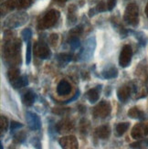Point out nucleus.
<instances>
[{
  "mask_svg": "<svg viewBox=\"0 0 148 149\" xmlns=\"http://www.w3.org/2000/svg\"><path fill=\"white\" fill-rule=\"evenodd\" d=\"M70 91H72V86H70V84L65 80H61L57 86V93L60 96L68 95L70 93Z\"/></svg>",
  "mask_w": 148,
  "mask_h": 149,
  "instance_id": "4468645a",
  "label": "nucleus"
},
{
  "mask_svg": "<svg viewBox=\"0 0 148 149\" xmlns=\"http://www.w3.org/2000/svg\"><path fill=\"white\" fill-rule=\"evenodd\" d=\"M146 144H147V145H148V141H147V142H146Z\"/></svg>",
  "mask_w": 148,
  "mask_h": 149,
  "instance_id": "473e14b6",
  "label": "nucleus"
},
{
  "mask_svg": "<svg viewBox=\"0 0 148 149\" xmlns=\"http://www.w3.org/2000/svg\"><path fill=\"white\" fill-rule=\"evenodd\" d=\"M131 87L127 86V85H124V86H121L118 90H117V97L118 99L123 102H125L128 99H129V97L131 95Z\"/></svg>",
  "mask_w": 148,
  "mask_h": 149,
  "instance_id": "ddd939ff",
  "label": "nucleus"
},
{
  "mask_svg": "<svg viewBox=\"0 0 148 149\" xmlns=\"http://www.w3.org/2000/svg\"><path fill=\"white\" fill-rule=\"evenodd\" d=\"M96 134L101 139H107L111 134V128L109 125H102L96 129Z\"/></svg>",
  "mask_w": 148,
  "mask_h": 149,
  "instance_id": "dca6fc26",
  "label": "nucleus"
},
{
  "mask_svg": "<svg viewBox=\"0 0 148 149\" xmlns=\"http://www.w3.org/2000/svg\"><path fill=\"white\" fill-rule=\"evenodd\" d=\"M101 76L105 80H111L117 78L118 76V70L113 64H109L104 67V69L101 70Z\"/></svg>",
  "mask_w": 148,
  "mask_h": 149,
  "instance_id": "9d476101",
  "label": "nucleus"
},
{
  "mask_svg": "<svg viewBox=\"0 0 148 149\" xmlns=\"http://www.w3.org/2000/svg\"><path fill=\"white\" fill-rule=\"evenodd\" d=\"M32 43L31 41L27 42V50H26V64L29 65L32 58Z\"/></svg>",
  "mask_w": 148,
  "mask_h": 149,
  "instance_id": "b1692460",
  "label": "nucleus"
},
{
  "mask_svg": "<svg viewBox=\"0 0 148 149\" xmlns=\"http://www.w3.org/2000/svg\"><path fill=\"white\" fill-rule=\"evenodd\" d=\"M60 18V12L58 10L52 9L49 11L41 20V25L43 28H50L57 23L58 19Z\"/></svg>",
  "mask_w": 148,
  "mask_h": 149,
  "instance_id": "423d86ee",
  "label": "nucleus"
},
{
  "mask_svg": "<svg viewBox=\"0 0 148 149\" xmlns=\"http://www.w3.org/2000/svg\"><path fill=\"white\" fill-rule=\"evenodd\" d=\"M124 21L130 26L136 27L139 23V8L135 3H131L126 6L124 16Z\"/></svg>",
  "mask_w": 148,
  "mask_h": 149,
  "instance_id": "f03ea898",
  "label": "nucleus"
},
{
  "mask_svg": "<svg viewBox=\"0 0 148 149\" xmlns=\"http://www.w3.org/2000/svg\"><path fill=\"white\" fill-rule=\"evenodd\" d=\"M22 127H23V125L20 124V123L16 122V121H12L10 123V133H11V134H15L16 131L19 130V129L22 128Z\"/></svg>",
  "mask_w": 148,
  "mask_h": 149,
  "instance_id": "a878e982",
  "label": "nucleus"
},
{
  "mask_svg": "<svg viewBox=\"0 0 148 149\" xmlns=\"http://www.w3.org/2000/svg\"><path fill=\"white\" fill-rule=\"evenodd\" d=\"M21 37L25 42L30 41L32 38V30L30 29H25L21 31Z\"/></svg>",
  "mask_w": 148,
  "mask_h": 149,
  "instance_id": "393cba45",
  "label": "nucleus"
},
{
  "mask_svg": "<svg viewBox=\"0 0 148 149\" xmlns=\"http://www.w3.org/2000/svg\"><path fill=\"white\" fill-rule=\"evenodd\" d=\"M31 0H17V6L20 8H27L31 5Z\"/></svg>",
  "mask_w": 148,
  "mask_h": 149,
  "instance_id": "bb28decb",
  "label": "nucleus"
},
{
  "mask_svg": "<svg viewBox=\"0 0 148 149\" xmlns=\"http://www.w3.org/2000/svg\"><path fill=\"white\" fill-rule=\"evenodd\" d=\"M72 55L69 53H60L57 55V61L58 63H59L60 66H66L67 64L72 61Z\"/></svg>",
  "mask_w": 148,
  "mask_h": 149,
  "instance_id": "aec40b11",
  "label": "nucleus"
},
{
  "mask_svg": "<svg viewBox=\"0 0 148 149\" xmlns=\"http://www.w3.org/2000/svg\"><path fill=\"white\" fill-rule=\"evenodd\" d=\"M35 54L42 60L49 59L51 56V51L49 46L45 43H38L36 45L35 48Z\"/></svg>",
  "mask_w": 148,
  "mask_h": 149,
  "instance_id": "1a4fd4ad",
  "label": "nucleus"
},
{
  "mask_svg": "<svg viewBox=\"0 0 148 149\" xmlns=\"http://www.w3.org/2000/svg\"><path fill=\"white\" fill-rule=\"evenodd\" d=\"M69 47L72 50H76L77 49H79L81 47V40L78 38V36H72L69 40Z\"/></svg>",
  "mask_w": 148,
  "mask_h": 149,
  "instance_id": "4be33fe9",
  "label": "nucleus"
},
{
  "mask_svg": "<svg viewBox=\"0 0 148 149\" xmlns=\"http://www.w3.org/2000/svg\"><path fill=\"white\" fill-rule=\"evenodd\" d=\"M60 1H62V2H65V1H67V0H60Z\"/></svg>",
  "mask_w": 148,
  "mask_h": 149,
  "instance_id": "2f4dec72",
  "label": "nucleus"
},
{
  "mask_svg": "<svg viewBox=\"0 0 148 149\" xmlns=\"http://www.w3.org/2000/svg\"><path fill=\"white\" fill-rule=\"evenodd\" d=\"M133 57V49L130 45H124L119 57V65L122 68H127L130 65Z\"/></svg>",
  "mask_w": 148,
  "mask_h": 149,
  "instance_id": "20e7f679",
  "label": "nucleus"
},
{
  "mask_svg": "<svg viewBox=\"0 0 148 149\" xmlns=\"http://www.w3.org/2000/svg\"><path fill=\"white\" fill-rule=\"evenodd\" d=\"M145 15H146V17H148V3H147V5H146V6H145Z\"/></svg>",
  "mask_w": 148,
  "mask_h": 149,
  "instance_id": "7c9ffc66",
  "label": "nucleus"
},
{
  "mask_svg": "<svg viewBox=\"0 0 148 149\" xmlns=\"http://www.w3.org/2000/svg\"><path fill=\"white\" fill-rule=\"evenodd\" d=\"M11 84L15 89H18V88H22V87L27 86L28 84V77L26 75H20L17 79H16L14 81H12Z\"/></svg>",
  "mask_w": 148,
  "mask_h": 149,
  "instance_id": "a211bd4d",
  "label": "nucleus"
},
{
  "mask_svg": "<svg viewBox=\"0 0 148 149\" xmlns=\"http://www.w3.org/2000/svg\"><path fill=\"white\" fill-rule=\"evenodd\" d=\"M96 45H97V43H96L95 37L92 36L87 38L84 43V46L81 49L80 53V60L81 61H89L92 60L96 49Z\"/></svg>",
  "mask_w": 148,
  "mask_h": 149,
  "instance_id": "f257e3e1",
  "label": "nucleus"
},
{
  "mask_svg": "<svg viewBox=\"0 0 148 149\" xmlns=\"http://www.w3.org/2000/svg\"><path fill=\"white\" fill-rule=\"evenodd\" d=\"M115 5H116V0H107V8L109 11H112Z\"/></svg>",
  "mask_w": 148,
  "mask_h": 149,
  "instance_id": "c756f323",
  "label": "nucleus"
},
{
  "mask_svg": "<svg viewBox=\"0 0 148 149\" xmlns=\"http://www.w3.org/2000/svg\"><path fill=\"white\" fill-rule=\"evenodd\" d=\"M101 91V85H98L92 89H90L86 93V98L91 103H95L96 102H98L100 98Z\"/></svg>",
  "mask_w": 148,
  "mask_h": 149,
  "instance_id": "9b49d317",
  "label": "nucleus"
},
{
  "mask_svg": "<svg viewBox=\"0 0 148 149\" xmlns=\"http://www.w3.org/2000/svg\"><path fill=\"white\" fill-rule=\"evenodd\" d=\"M80 95H81V92H80V90L78 89V90H77V92H76V93L74 94V96L72 97V98H70V99H69L68 101H66V102H65V103H66V104H67V103H70V102H73L74 101H76L77 99H78V98H79V97H80Z\"/></svg>",
  "mask_w": 148,
  "mask_h": 149,
  "instance_id": "c85d7f7f",
  "label": "nucleus"
},
{
  "mask_svg": "<svg viewBox=\"0 0 148 149\" xmlns=\"http://www.w3.org/2000/svg\"><path fill=\"white\" fill-rule=\"evenodd\" d=\"M148 134V125L146 124H137L133 126L131 135L134 139H141Z\"/></svg>",
  "mask_w": 148,
  "mask_h": 149,
  "instance_id": "6e6552de",
  "label": "nucleus"
},
{
  "mask_svg": "<svg viewBox=\"0 0 148 149\" xmlns=\"http://www.w3.org/2000/svg\"><path fill=\"white\" fill-rule=\"evenodd\" d=\"M111 113V105L110 103L102 101L100 104H98L95 107L94 110V115L96 117H100V118H105L110 114Z\"/></svg>",
  "mask_w": 148,
  "mask_h": 149,
  "instance_id": "0eeeda50",
  "label": "nucleus"
},
{
  "mask_svg": "<svg viewBox=\"0 0 148 149\" xmlns=\"http://www.w3.org/2000/svg\"><path fill=\"white\" fill-rule=\"evenodd\" d=\"M106 10H108V8H107V4H105L104 1H101L99 2L96 6L93 8V9H91L89 12V16L90 17H92L96 14H98V13H102V12H105Z\"/></svg>",
  "mask_w": 148,
  "mask_h": 149,
  "instance_id": "6ab92c4d",
  "label": "nucleus"
},
{
  "mask_svg": "<svg viewBox=\"0 0 148 149\" xmlns=\"http://www.w3.org/2000/svg\"><path fill=\"white\" fill-rule=\"evenodd\" d=\"M60 145L62 148H77L78 142L74 136H65L60 140Z\"/></svg>",
  "mask_w": 148,
  "mask_h": 149,
  "instance_id": "f8f14e48",
  "label": "nucleus"
},
{
  "mask_svg": "<svg viewBox=\"0 0 148 149\" xmlns=\"http://www.w3.org/2000/svg\"><path fill=\"white\" fill-rule=\"evenodd\" d=\"M26 121H27L28 126L32 131H38L41 128V121L40 116L37 113L32 112L26 113Z\"/></svg>",
  "mask_w": 148,
  "mask_h": 149,
  "instance_id": "39448f33",
  "label": "nucleus"
},
{
  "mask_svg": "<svg viewBox=\"0 0 148 149\" xmlns=\"http://www.w3.org/2000/svg\"><path fill=\"white\" fill-rule=\"evenodd\" d=\"M8 118L5 117V116H1V131L2 132H6L8 130Z\"/></svg>",
  "mask_w": 148,
  "mask_h": 149,
  "instance_id": "cd10ccee",
  "label": "nucleus"
},
{
  "mask_svg": "<svg viewBox=\"0 0 148 149\" xmlns=\"http://www.w3.org/2000/svg\"><path fill=\"white\" fill-rule=\"evenodd\" d=\"M133 33V35H134V37H135L137 40H138V41H139V43L142 45V46H144V47H145L146 46V44H147V42H148V38H147V37L145 36V33H143V32H133V31H132Z\"/></svg>",
  "mask_w": 148,
  "mask_h": 149,
  "instance_id": "5701e85b",
  "label": "nucleus"
},
{
  "mask_svg": "<svg viewBox=\"0 0 148 149\" xmlns=\"http://www.w3.org/2000/svg\"><path fill=\"white\" fill-rule=\"evenodd\" d=\"M35 101H36V94L32 90H28L22 96V102L27 106H32L34 104Z\"/></svg>",
  "mask_w": 148,
  "mask_h": 149,
  "instance_id": "2eb2a0df",
  "label": "nucleus"
},
{
  "mask_svg": "<svg viewBox=\"0 0 148 149\" xmlns=\"http://www.w3.org/2000/svg\"><path fill=\"white\" fill-rule=\"evenodd\" d=\"M129 126V123H120V124H118L116 127H115V132H116L117 136H122L128 130Z\"/></svg>",
  "mask_w": 148,
  "mask_h": 149,
  "instance_id": "412c9836",
  "label": "nucleus"
},
{
  "mask_svg": "<svg viewBox=\"0 0 148 149\" xmlns=\"http://www.w3.org/2000/svg\"><path fill=\"white\" fill-rule=\"evenodd\" d=\"M28 16L24 12H18L16 13L15 15H11L8 17L6 20L5 26L9 29H15L18 28L20 26L24 25L26 22H28Z\"/></svg>",
  "mask_w": 148,
  "mask_h": 149,
  "instance_id": "7ed1b4c3",
  "label": "nucleus"
},
{
  "mask_svg": "<svg viewBox=\"0 0 148 149\" xmlns=\"http://www.w3.org/2000/svg\"><path fill=\"white\" fill-rule=\"evenodd\" d=\"M128 115L133 119H138V120H144L145 118V113L141 111L137 107H133L128 112Z\"/></svg>",
  "mask_w": 148,
  "mask_h": 149,
  "instance_id": "f3484780",
  "label": "nucleus"
}]
</instances>
